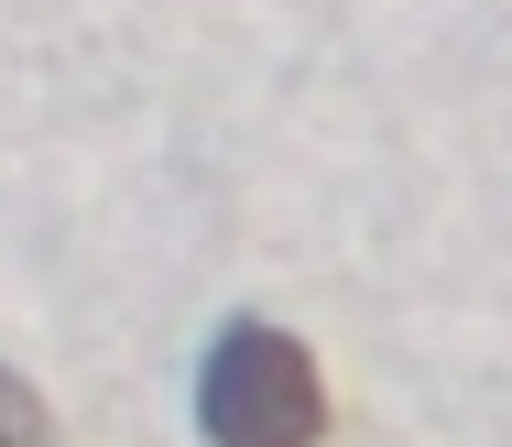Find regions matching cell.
Listing matches in <instances>:
<instances>
[{
	"label": "cell",
	"mask_w": 512,
	"mask_h": 447,
	"mask_svg": "<svg viewBox=\"0 0 512 447\" xmlns=\"http://www.w3.org/2000/svg\"><path fill=\"white\" fill-rule=\"evenodd\" d=\"M197 437L207 447H316L327 437L316 349L273 317H229L197 360Z\"/></svg>",
	"instance_id": "cell-1"
},
{
	"label": "cell",
	"mask_w": 512,
	"mask_h": 447,
	"mask_svg": "<svg viewBox=\"0 0 512 447\" xmlns=\"http://www.w3.org/2000/svg\"><path fill=\"white\" fill-rule=\"evenodd\" d=\"M0 447H66V437H55V415H44V393H33L11 360H0Z\"/></svg>",
	"instance_id": "cell-2"
}]
</instances>
